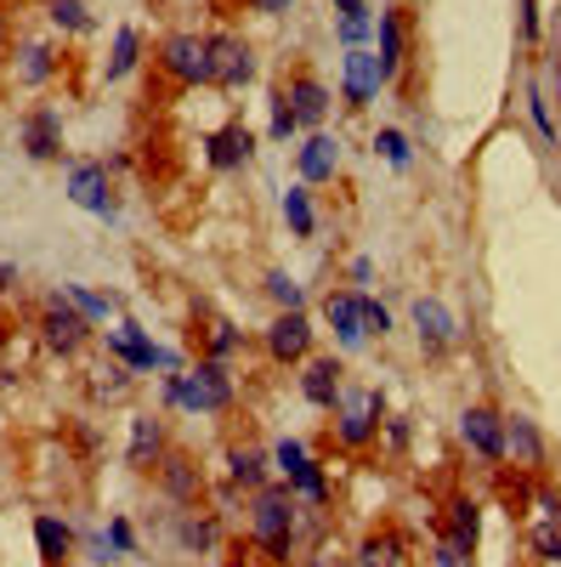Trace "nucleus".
Here are the masks:
<instances>
[{
	"mask_svg": "<svg viewBox=\"0 0 561 567\" xmlns=\"http://www.w3.org/2000/svg\"><path fill=\"white\" fill-rule=\"evenodd\" d=\"M250 550L267 556L272 567L301 561V499L290 483H267L250 494Z\"/></svg>",
	"mask_w": 561,
	"mask_h": 567,
	"instance_id": "f257e3e1",
	"label": "nucleus"
},
{
	"mask_svg": "<svg viewBox=\"0 0 561 567\" xmlns=\"http://www.w3.org/2000/svg\"><path fill=\"white\" fill-rule=\"evenodd\" d=\"M159 398H165V409H181L194 420H216L239 403V381H232L227 363L199 358V363H181V369L159 374Z\"/></svg>",
	"mask_w": 561,
	"mask_h": 567,
	"instance_id": "f03ea898",
	"label": "nucleus"
},
{
	"mask_svg": "<svg viewBox=\"0 0 561 567\" xmlns=\"http://www.w3.org/2000/svg\"><path fill=\"white\" fill-rule=\"evenodd\" d=\"M335 420V443L346 454H363L368 443H381V425H386V392L381 386H346L330 409Z\"/></svg>",
	"mask_w": 561,
	"mask_h": 567,
	"instance_id": "7ed1b4c3",
	"label": "nucleus"
},
{
	"mask_svg": "<svg viewBox=\"0 0 561 567\" xmlns=\"http://www.w3.org/2000/svg\"><path fill=\"white\" fill-rule=\"evenodd\" d=\"M272 471H278V483L295 488V499H301L307 511H330V499H335L330 471H323L318 454H307V443H295V437L272 443Z\"/></svg>",
	"mask_w": 561,
	"mask_h": 567,
	"instance_id": "20e7f679",
	"label": "nucleus"
},
{
	"mask_svg": "<svg viewBox=\"0 0 561 567\" xmlns=\"http://www.w3.org/2000/svg\"><path fill=\"white\" fill-rule=\"evenodd\" d=\"M154 69H159L170 85H181V91L216 85V69H210V34H187V29L165 34V40H159V52H154Z\"/></svg>",
	"mask_w": 561,
	"mask_h": 567,
	"instance_id": "39448f33",
	"label": "nucleus"
},
{
	"mask_svg": "<svg viewBox=\"0 0 561 567\" xmlns=\"http://www.w3.org/2000/svg\"><path fill=\"white\" fill-rule=\"evenodd\" d=\"M63 199L97 221H120V194H114V176L103 159H74L63 176Z\"/></svg>",
	"mask_w": 561,
	"mask_h": 567,
	"instance_id": "423d86ee",
	"label": "nucleus"
},
{
	"mask_svg": "<svg viewBox=\"0 0 561 567\" xmlns=\"http://www.w3.org/2000/svg\"><path fill=\"white\" fill-rule=\"evenodd\" d=\"M97 336H103V329L91 323V318H80V312L69 307V296H63V290H58V296H45V307H40V341H45V352H58V358H80Z\"/></svg>",
	"mask_w": 561,
	"mask_h": 567,
	"instance_id": "0eeeda50",
	"label": "nucleus"
},
{
	"mask_svg": "<svg viewBox=\"0 0 561 567\" xmlns=\"http://www.w3.org/2000/svg\"><path fill=\"white\" fill-rule=\"evenodd\" d=\"M408 318H414V336H419V352H426V358H443V352H454V347H459V336H465L459 312H454L443 296H414Z\"/></svg>",
	"mask_w": 561,
	"mask_h": 567,
	"instance_id": "6e6552de",
	"label": "nucleus"
},
{
	"mask_svg": "<svg viewBox=\"0 0 561 567\" xmlns=\"http://www.w3.org/2000/svg\"><path fill=\"white\" fill-rule=\"evenodd\" d=\"M18 148H23L34 165H58V159H63V109H58V103L23 109V120H18Z\"/></svg>",
	"mask_w": 561,
	"mask_h": 567,
	"instance_id": "1a4fd4ad",
	"label": "nucleus"
},
{
	"mask_svg": "<svg viewBox=\"0 0 561 567\" xmlns=\"http://www.w3.org/2000/svg\"><path fill=\"white\" fill-rule=\"evenodd\" d=\"M312 318L307 312H278L267 329H261V352L278 363V369H290V363H307L312 358Z\"/></svg>",
	"mask_w": 561,
	"mask_h": 567,
	"instance_id": "9d476101",
	"label": "nucleus"
},
{
	"mask_svg": "<svg viewBox=\"0 0 561 567\" xmlns=\"http://www.w3.org/2000/svg\"><path fill=\"white\" fill-rule=\"evenodd\" d=\"M210 69H216V91H245L256 80V45L232 29L210 34Z\"/></svg>",
	"mask_w": 561,
	"mask_h": 567,
	"instance_id": "9b49d317",
	"label": "nucleus"
},
{
	"mask_svg": "<svg viewBox=\"0 0 561 567\" xmlns=\"http://www.w3.org/2000/svg\"><path fill=\"white\" fill-rule=\"evenodd\" d=\"M459 443L488 465H505V414L494 403H465L459 409Z\"/></svg>",
	"mask_w": 561,
	"mask_h": 567,
	"instance_id": "f8f14e48",
	"label": "nucleus"
},
{
	"mask_svg": "<svg viewBox=\"0 0 561 567\" xmlns=\"http://www.w3.org/2000/svg\"><path fill=\"white\" fill-rule=\"evenodd\" d=\"M154 483H159V494H165L170 505L194 511V505L205 499V465L187 454V449H170V454L154 465Z\"/></svg>",
	"mask_w": 561,
	"mask_h": 567,
	"instance_id": "ddd939ff",
	"label": "nucleus"
},
{
	"mask_svg": "<svg viewBox=\"0 0 561 567\" xmlns=\"http://www.w3.org/2000/svg\"><path fill=\"white\" fill-rule=\"evenodd\" d=\"M103 352L120 358V363H131L136 374L165 369V347H154V336H148L143 323H131V318H120L114 329H103Z\"/></svg>",
	"mask_w": 561,
	"mask_h": 567,
	"instance_id": "4468645a",
	"label": "nucleus"
},
{
	"mask_svg": "<svg viewBox=\"0 0 561 567\" xmlns=\"http://www.w3.org/2000/svg\"><path fill=\"white\" fill-rule=\"evenodd\" d=\"M205 165L216 171V176H232V171H245L250 159H256V131L245 125V120H227L221 131H210L205 142Z\"/></svg>",
	"mask_w": 561,
	"mask_h": 567,
	"instance_id": "2eb2a0df",
	"label": "nucleus"
},
{
	"mask_svg": "<svg viewBox=\"0 0 561 567\" xmlns=\"http://www.w3.org/2000/svg\"><path fill=\"white\" fill-rule=\"evenodd\" d=\"M131 437H125V465L131 471H154L165 454H170V432H165V420L154 409H136L131 420Z\"/></svg>",
	"mask_w": 561,
	"mask_h": 567,
	"instance_id": "dca6fc26",
	"label": "nucleus"
},
{
	"mask_svg": "<svg viewBox=\"0 0 561 567\" xmlns=\"http://www.w3.org/2000/svg\"><path fill=\"white\" fill-rule=\"evenodd\" d=\"M295 176H301L307 187H330V182L341 176V136L307 131L301 148H295Z\"/></svg>",
	"mask_w": 561,
	"mask_h": 567,
	"instance_id": "f3484780",
	"label": "nucleus"
},
{
	"mask_svg": "<svg viewBox=\"0 0 561 567\" xmlns=\"http://www.w3.org/2000/svg\"><path fill=\"white\" fill-rule=\"evenodd\" d=\"M386 85L381 74V58H374V45H357V52L341 58V103L346 109H368V97Z\"/></svg>",
	"mask_w": 561,
	"mask_h": 567,
	"instance_id": "a211bd4d",
	"label": "nucleus"
},
{
	"mask_svg": "<svg viewBox=\"0 0 561 567\" xmlns=\"http://www.w3.org/2000/svg\"><path fill=\"white\" fill-rule=\"evenodd\" d=\"M284 91H290V109H295L301 131H323V120H330V109H335V91L323 85L312 69H295L284 80Z\"/></svg>",
	"mask_w": 561,
	"mask_h": 567,
	"instance_id": "6ab92c4d",
	"label": "nucleus"
},
{
	"mask_svg": "<svg viewBox=\"0 0 561 567\" xmlns=\"http://www.w3.org/2000/svg\"><path fill=\"white\" fill-rule=\"evenodd\" d=\"M341 374H346V363H341L335 352H312V358L301 363V398H307L312 409L330 414V409H335V398L346 392Z\"/></svg>",
	"mask_w": 561,
	"mask_h": 567,
	"instance_id": "aec40b11",
	"label": "nucleus"
},
{
	"mask_svg": "<svg viewBox=\"0 0 561 567\" xmlns=\"http://www.w3.org/2000/svg\"><path fill=\"white\" fill-rule=\"evenodd\" d=\"M323 323L335 329V341H341V352H357L363 341H368V329H363V290H330L323 296Z\"/></svg>",
	"mask_w": 561,
	"mask_h": 567,
	"instance_id": "412c9836",
	"label": "nucleus"
},
{
	"mask_svg": "<svg viewBox=\"0 0 561 567\" xmlns=\"http://www.w3.org/2000/svg\"><path fill=\"white\" fill-rule=\"evenodd\" d=\"M34 550H40V567H69L74 550H80V528L63 523L58 511H34Z\"/></svg>",
	"mask_w": 561,
	"mask_h": 567,
	"instance_id": "4be33fe9",
	"label": "nucleus"
},
{
	"mask_svg": "<svg viewBox=\"0 0 561 567\" xmlns=\"http://www.w3.org/2000/svg\"><path fill=\"white\" fill-rule=\"evenodd\" d=\"M374 58H381L386 85H392V80H403V63H408V29H403V7H386V12H381V29H374Z\"/></svg>",
	"mask_w": 561,
	"mask_h": 567,
	"instance_id": "5701e85b",
	"label": "nucleus"
},
{
	"mask_svg": "<svg viewBox=\"0 0 561 567\" xmlns=\"http://www.w3.org/2000/svg\"><path fill=\"white\" fill-rule=\"evenodd\" d=\"M505 460H517L522 471L544 465V432L533 414H505Z\"/></svg>",
	"mask_w": 561,
	"mask_h": 567,
	"instance_id": "b1692460",
	"label": "nucleus"
},
{
	"mask_svg": "<svg viewBox=\"0 0 561 567\" xmlns=\"http://www.w3.org/2000/svg\"><path fill=\"white\" fill-rule=\"evenodd\" d=\"M58 69H63V58H58V45H52V40H23L18 52H12V74H18V85H52Z\"/></svg>",
	"mask_w": 561,
	"mask_h": 567,
	"instance_id": "393cba45",
	"label": "nucleus"
},
{
	"mask_svg": "<svg viewBox=\"0 0 561 567\" xmlns=\"http://www.w3.org/2000/svg\"><path fill=\"white\" fill-rule=\"evenodd\" d=\"M227 483L245 488V494L267 488V483H272V454H261V449H250V443H232V449H227Z\"/></svg>",
	"mask_w": 561,
	"mask_h": 567,
	"instance_id": "a878e982",
	"label": "nucleus"
},
{
	"mask_svg": "<svg viewBox=\"0 0 561 567\" xmlns=\"http://www.w3.org/2000/svg\"><path fill=\"white\" fill-rule=\"evenodd\" d=\"M176 545H181V556H210L221 545L216 511H176Z\"/></svg>",
	"mask_w": 561,
	"mask_h": 567,
	"instance_id": "bb28decb",
	"label": "nucleus"
},
{
	"mask_svg": "<svg viewBox=\"0 0 561 567\" xmlns=\"http://www.w3.org/2000/svg\"><path fill=\"white\" fill-rule=\"evenodd\" d=\"M448 539L465 545V550H477V539H482V499H471V494L448 499Z\"/></svg>",
	"mask_w": 561,
	"mask_h": 567,
	"instance_id": "cd10ccee",
	"label": "nucleus"
},
{
	"mask_svg": "<svg viewBox=\"0 0 561 567\" xmlns=\"http://www.w3.org/2000/svg\"><path fill=\"white\" fill-rule=\"evenodd\" d=\"M131 386H136V369L103 352V363L91 369V398H97V403H120V398H125Z\"/></svg>",
	"mask_w": 561,
	"mask_h": 567,
	"instance_id": "c85d7f7f",
	"label": "nucleus"
},
{
	"mask_svg": "<svg viewBox=\"0 0 561 567\" xmlns=\"http://www.w3.org/2000/svg\"><path fill=\"white\" fill-rule=\"evenodd\" d=\"M136 63H143V29H136V23H120V29H114V52H108L103 74H108V80H131Z\"/></svg>",
	"mask_w": 561,
	"mask_h": 567,
	"instance_id": "c756f323",
	"label": "nucleus"
},
{
	"mask_svg": "<svg viewBox=\"0 0 561 567\" xmlns=\"http://www.w3.org/2000/svg\"><path fill=\"white\" fill-rule=\"evenodd\" d=\"M239 352H245V329H239V323L210 318V323L199 329V358H216V363H227V358H239Z\"/></svg>",
	"mask_w": 561,
	"mask_h": 567,
	"instance_id": "7c9ffc66",
	"label": "nucleus"
},
{
	"mask_svg": "<svg viewBox=\"0 0 561 567\" xmlns=\"http://www.w3.org/2000/svg\"><path fill=\"white\" fill-rule=\"evenodd\" d=\"M357 567H408L403 539H397L392 528H381V534H363V539H357Z\"/></svg>",
	"mask_w": 561,
	"mask_h": 567,
	"instance_id": "2f4dec72",
	"label": "nucleus"
},
{
	"mask_svg": "<svg viewBox=\"0 0 561 567\" xmlns=\"http://www.w3.org/2000/svg\"><path fill=\"white\" fill-rule=\"evenodd\" d=\"M261 290H267V301H272L278 312H307V290L295 284V272H284V267H267Z\"/></svg>",
	"mask_w": 561,
	"mask_h": 567,
	"instance_id": "473e14b6",
	"label": "nucleus"
},
{
	"mask_svg": "<svg viewBox=\"0 0 561 567\" xmlns=\"http://www.w3.org/2000/svg\"><path fill=\"white\" fill-rule=\"evenodd\" d=\"M45 23H52L58 34H91L97 29V18H91L85 0H45Z\"/></svg>",
	"mask_w": 561,
	"mask_h": 567,
	"instance_id": "72a5a7b5",
	"label": "nucleus"
},
{
	"mask_svg": "<svg viewBox=\"0 0 561 567\" xmlns=\"http://www.w3.org/2000/svg\"><path fill=\"white\" fill-rule=\"evenodd\" d=\"M284 221H290L295 239H312V233H318V205H312V187L307 182H295L290 194H284Z\"/></svg>",
	"mask_w": 561,
	"mask_h": 567,
	"instance_id": "f704fd0d",
	"label": "nucleus"
},
{
	"mask_svg": "<svg viewBox=\"0 0 561 567\" xmlns=\"http://www.w3.org/2000/svg\"><path fill=\"white\" fill-rule=\"evenodd\" d=\"M374 29H381V12H368V7H352V12H341V18H335V40L346 45V52L368 45V40H374Z\"/></svg>",
	"mask_w": 561,
	"mask_h": 567,
	"instance_id": "c9c22d12",
	"label": "nucleus"
},
{
	"mask_svg": "<svg viewBox=\"0 0 561 567\" xmlns=\"http://www.w3.org/2000/svg\"><path fill=\"white\" fill-rule=\"evenodd\" d=\"M267 136L272 142H290V136H301V120H295V109H290V91H284V80L272 85V97H267Z\"/></svg>",
	"mask_w": 561,
	"mask_h": 567,
	"instance_id": "e433bc0d",
	"label": "nucleus"
},
{
	"mask_svg": "<svg viewBox=\"0 0 561 567\" xmlns=\"http://www.w3.org/2000/svg\"><path fill=\"white\" fill-rule=\"evenodd\" d=\"M63 296H69V307L80 312V318H91V323H108L114 318V307H120V296H97V290H85V284H63Z\"/></svg>",
	"mask_w": 561,
	"mask_h": 567,
	"instance_id": "4c0bfd02",
	"label": "nucleus"
},
{
	"mask_svg": "<svg viewBox=\"0 0 561 567\" xmlns=\"http://www.w3.org/2000/svg\"><path fill=\"white\" fill-rule=\"evenodd\" d=\"M528 120H533V131H539V142H544V148H561V125H555V103L544 97L539 85H528Z\"/></svg>",
	"mask_w": 561,
	"mask_h": 567,
	"instance_id": "58836bf2",
	"label": "nucleus"
},
{
	"mask_svg": "<svg viewBox=\"0 0 561 567\" xmlns=\"http://www.w3.org/2000/svg\"><path fill=\"white\" fill-rule=\"evenodd\" d=\"M374 154H381L392 171H408V165H414V142H408L397 125H381V131H374Z\"/></svg>",
	"mask_w": 561,
	"mask_h": 567,
	"instance_id": "ea45409f",
	"label": "nucleus"
},
{
	"mask_svg": "<svg viewBox=\"0 0 561 567\" xmlns=\"http://www.w3.org/2000/svg\"><path fill=\"white\" fill-rule=\"evenodd\" d=\"M528 545H533V556H539V561H550V567H561V528H555V523H544V528H533V539H528Z\"/></svg>",
	"mask_w": 561,
	"mask_h": 567,
	"instance_id": "a19ab883",
	"label": "nucleus"
},
{
	"mask_svg": "<svg viewBox=\"0 0 561 567\" xmlns=\"http://www.w3.org/2000/svg\"><path fill=\"white\" fill-rule=\"evenodd\" d=\"M108 550L114 556H136V528H131V516H108Z\"/></svg>",
	"mask_w": 561,
	"mask_h": 567,
	"instance_id": "79ce46f5",
	"label": "nucleus"
},
{
	"mask_svg": "<svg viewBox=\"0 0 561 567\" xmlns=\"http://www.w3.org/2000/svg\"><path fill=\"white\" fill-rule=\"evenodd\" d=\"M471 556H477V550H465V545H454V539L443 534V539H437V550H432V567H477Z\"/></svg>",
	"mask_w": 561,
	"mask_h": 567,
	"instance_id": "37998d69",
	"label": "nucleus"
},
{
	"mask_svg": "<svg viewBox=\"0 0 561 567\" xmlns=\"http://www.w3.org/2000/svg\"><path fill=\"white\" fill-rule=\"evenodd\" d=\"M363 329H368V341H374V336H381V341L392 336V312H386L381 301H368V296H363Z\"/></svg>",
	"mask_w": 561,
	"mask_h": 567,
	"instance_id": "c03bdc74",
	"label": "nucleus"
},
{
	"mask_svg": "<svg viewBox=\"0 0 561 567\" xmlns=\"http://www.w3.org/2000/svg\"><path fill=\"white\" fill-rule=\"evenodd\" d=\"M381 437H386V454H403V449H408V420H403V414H386Z\"/></svg>",
	"mask_w": 561,
	"mask_h": 567,
	"instance_id": "a18cd8bd",
	"label": "nucleus"
},
{
	"mask_svg": "<svg viewBox=\"0 0 561 567\" xmlns=\"http://www.w3.org/2000/svg\"><path fill=\"white\" fill-rule=\"evenodd\" d=\"M346 278H352V290H363V296H368V284H374V261H368V256H352V261H346Z\"/></svg>",
	"mask_w": 561,
	"mask_h": 567,
	"instance_id": "49530a36",
	"label": "nucleus"
},
{
	"mask_svg": "<svg viewBox=\"0 0 561 567\" xmlns=\"http://www.w3.org/2000/svg\"><path fill=\"white\" fill-rule=\"evenodd\" d=\"M245 7L256 18H284V12H295V0H245Z\"/></svg>",
	"mask_w": 561,
	"mask_h": 567,
	"instance_id": "de8ad7c7",
	"label": "nucleus"
},
{
	"mask_svg": "<svg viewBox=\"0 0 561 567\" xmlns=\"http://www.w3.org/2000/svg\"><path fill=\"white\" fill-rule=\"evenodd\" d=\"M533 505L544 511V523H555V528H561V494H555V488H539V499H533Z\"/></svg>",
	"mask_w": 561,
	"mask_h": 567,
	"instance_id": "09e8293b",
	"label": "nucleus"
},
{
	"mask_svg": "<svg viewBox=\"0 0 561 567\" xmlns=\"http://www.w3.org/2000/svg\"><path fill=\"white\" fill-rule=\"evenodd\" d=\"M522 40L528 45L539 40V7H533V0H522Z\"/></svg>",
	"mask_w": 561,
	"mask_h": 567,
	"instance_id": "8fccbe9b",
	"label": "nucleus"
},
{
	"mask_svg": "<svg viewBox=\"0 0 561 567\" xmlns=\"http://www.w3.org/2000/svg\"><path fill=\"white\" fill-rule=\"evenodd\" d=\"M18 284H23L18 261H0V296H7V290H18Z\"/></svg>",
	"mask_w": 561,
	"mask_h": 567,
	"instance_id": "3c124183",
	"label": "nucleus"
},
{
	"mask_svg": "<svg viewBox=\"0 0 561 567\" xmlns=\"http://www.w3.org/2000/svg\"><path fill=\"white\" fill-rule=\"evenodd\" d=\"M301 567H341L330 550H312V556H301Z\"/></svg>",
	"mask_w": 561,
	"mask_h": 567,
	"instance_id": "603ef678",
	"label": "nucleus"
},
{
	"mask_svg": "<svg viewBox=\"0 0 561 567\" xmlns=\"http://www.w3.org/2000/svg\"><path fill=\"white\" fill-rule=\"evenodd\" d=\"M239 567H272V561H267V556H256V550H250V556H245V561H239Z\"/></svg>",
	"mask_w": 561,
	"mask_h": 567,
	"instance_id": "864d4df0",
	"label": "nucleus"
},
{
	"mask_svg": "<svg viewBox=\"0 0 561 567\" xmlns=\"http://www.w3.org/2000/svg\"><path fill=\"white\" fill-rule=\"evenodd\" d=\"M352 7H368V0H335V12H352Z\"/></svg>",
	"mask_w": 561,
	"mask_h": 567,
	"instance_id": "5fc2aeb1",
	"label": "nucleus"
},
{
	"mask_svg": "<svg viewBox=\"0 0 561 567\" xmlns=\"http://www.w3.org/2000/svg\"><path fill=\"white\" fill-rule=\"evenodd\" d=\"M0 40H7V12H0Z\"/></svg>",
	"mask_w": 561,
	"mask_h": 567,
	"instance_id": "6e6d98bb",
	"label": "nucleus"
}]
</instances>
